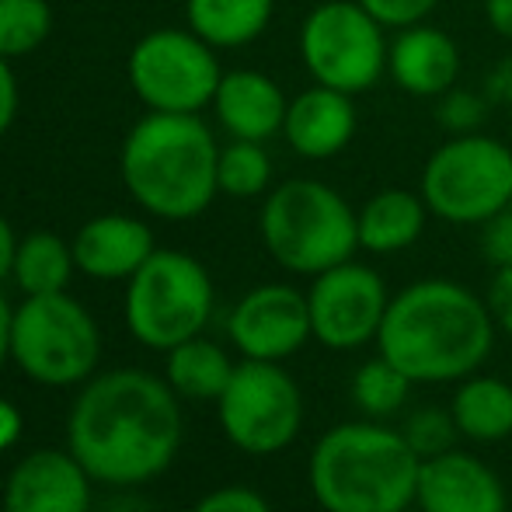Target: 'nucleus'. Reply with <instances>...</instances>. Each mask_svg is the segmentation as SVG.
<instances>
[{"mask_svg":"<svg viewBox=\"0 0 512 512\" xmlns=\"http://www.w3.org/2000/svg\"><path fill=\"white\" fill-rule=\"evenodd\" d=\"M457 422H453V411L443 408H418L415 415H408L401 436L408 439V446L418 453V460L439 457V453L453 450V439H457Z\"/></svg>","mask_w":512,"mask_h":512,"instance_id":"cd10ccee","label":"nucleus"},{"mask_svg":"<svg viewBox=\"0 0 512 512\" xmlns=\"http://www.w3.org/2000/svg\"><path fill=\"white\" fill-rule=\"evenodd\" d=\"M488 314H492L495 328H502L512 338V265L495 269L492 283H488Z\"/></svg>","mask_w":512,"mask_h":512,"instance_id":"473e14b6","label":"nucleus"},{"mask_svg":"<svg viewBox=\"0 0 512 512\" xmlns=\"http://www.w3.org/2000/svg\"><path fill=\"white\" fill-rule=\"evenodd\" d=\"M18 436H21V415H18V408H14L11 401L0 398V450H7V446H11Z\"/></svg>","mask_w":512,"mask_h":512,"instance_id":"e433bc0d","label":"nucleus"},{"mask_svg":"<svg viewBox=\"0 0 512 512\" xmlns=\"http://www.w3.org/2000/svg\"><path fill=\"white\" fill-rule=\"evenodd\" d=\"M74 244H67L56 234H28L18 241V255H14V283L28 293V297H42V293H63L74 272Z\"/></svg>","mask_w":512,"mask_h":512,"instance_id":"b1692460","label":"nucleus"},{"mask_svg":"<svg viewBox=\"0 0 512 512\" xmlns=\"http://www.w3.org/2000/svg\"><path fill=\"white\" fill-rule=\"evenodd\" d=\"M14 255H18V237H14L11 223L0 216V283L14 272Z\"/></svg>","mask_w":512,"mask_h":512,"instance_id":"c9c22d12","label":"nucleus"},{"mask_svg":"<svg viewBox=\"0 0 512 512\" xmlns=\"http://www.w3.org/2000/svg\"><path fill=\"white\" fill-rule=\"evenodd\" d=\"M384 25L359 0H324L300 28V60L314 84L363 95L387 74Z\"/></svg>","mask_w":512,"mask_h":512,"instance_id":"1a4fd4ad","label":"nucleus"},{"mask_svg":"<svg viewBox=\"0 0 512 512\" xmlns=\"http://www.w3.org/2000/svg\"><path fill=\"white\" fill-rule=\"evenodd\" d=\"M192 512H272V509L251 488H220V492L206 495Z\"/></svg>","mask_w":512,"mask_h":512,"instance_id":"2f4dec72","label":"nucleus"},{"mask_svg":"<svg viewBox=\"0 0 512 512\" xmlns=\"http://www.w3.org/2000/svg\"><path fill=\"white\" fill-rule=\"evenodd\" d=\"M220 60L196 32L157 28L129 53V84L150 112L199 115L220 88Z\"/></svg>","mask_w":512,"mask_h":512,"instance_id":"9d476101","label":"nucleus"},{"mask_svg":"<svg viewBox=\"0 0 512 512\" xmlns=\"http://www.w3.org/2000/svg\"><path fill=\"white\" fill-rule=\"evenodd\" d=\"M373 18L384 28H408V25H422L432 11H436L439 0H359Z\"/></svg>","mask_w":512,"mask_h":512,"instance_id":"c756f323","label":"nucleus"},{"mask_svg":"<svg viewBox=\"0 0 512 512\" xmlns=\"http://www.w3.org/2000/svg\"><path fill=\"white\" fill-rule=\"evenodd\" d=\"M481 248L495 269L512 265V203L499 209L488 223H481Z\"/></svg>","mask_w":512,"mask_h":512,"instance_id":"7c9ffc66","label":"nucleus"},{"mask_svg":"<svg viewBox=\"0 0 512 512\" xmlns=\"http://www.w3.org/2000/svg\"><path fill=\"white\" fill-rule=\"evenodd\" d=\"M102 352L95 317L67 293L28 297L14 310L11 356L18 366L46 387H70L91 377Z\"/></svg>","mask_w":512,"mask_h":512,"instance_id":"6e6552de","label":"nucleus"},{"mask_svg":"<svg viewBox=\"0 0 512 512\" xmlns=\"http://www.w3.org/2000/svg\"><path fill=\"white\" fill-rule=\"evenodd\" d=\"M283 136L307 161H328L342 154L356 136V105L352 95L314 84L286 108Z\"/></svg>","mask_w":512,"mask_h":512,"instance_id":"f3484780","label":"nucleus"},{"mask_svg":"<svg viewBox=\"0 0 512 512\" xmlns=\"http://www.w3.org/2000/svg\"><path fill=\"white\" fill-rule=\"evenodd\" d=\"M18 102H21L18 77H14V70H11V60L0 56V136L11 129L14 115H18Z\"/></svg>","mask_w":512,"mask_h":512,"instance_id":"72a5a7b5","label":"nucleus"},{"mask_svg":"<svg viewBox=\"0 0 512 512\" xmlns=\"http://www.w3.org/2000/svg\"><path fill=\"white\" fill-rule=\"evenodd\" d=\"M53 32L49 0H0V56L18 60L39 49Z\"/></svg>","mask_w":512,"mask_h":512,"instance_id":"a878e982","label":"nucleus"},{"mask_svg":"<svg viewBox=\"0 0 512 512\" xmlns=\"http://www.w3.org/2000/svg\"><path fill=\"white\" fill-rule=\"evenodd\" d=\"M213 314L209 272L185 251H154L126 290V324L150 349H175L196 338Z\"/></svg>","mask_w":512,"mask_h":512,"instance_id":"0eeeda50","label":"nucleus"},{"mask_svg":"<svg viewBox=\"0 0 512 512\" xmlns=\"http://www.w3.org/2000/svg\"><path fill=\"white\" fill-rule=\"evenodd\" d=\"M230 377H234V363L227 359V352L199 335L175 345L168 356V384L185 398L216 401L227 391Z\"/></svg>","mask_w":512,"mask_h":512,"instance_id":"5701e85b","label":"nucleus"},{"mask_svg":"<svg viewBox=\"0 0 512 512\" xmlns=\"http://www.w3.org/2000/svg\"><path fill=\"white\" fill-rule=\"evenodd\" d=\"M154 251L147 223L122 213L95 216L74 237V262L91 279H133Z\"/></svg>","mask_w":512,"mask_h":512,"instance_id":"a211bd4d","label":"nucleus"},{"mask_svg":"<svg viewBox=\"0 0 512 512\" xmlns=\"http://www.w3.org/2000/svg\"><path fill=\"white\" fill-rule=\"evenodd\" d=\"M425 206L422 192L408 189H384L370 199L356 213V230H359V248L373 251V255H394L405 251L422 237L425 230Z\"/></svg>","mask_w":512,"mask_h":512,"instance_id":"aec40b11","label":"nucleus"},{"mask_svg":"<svg viewBox=\"0 0 512 512\" xmlns=\"http://www.w3.org/2000/svg\"><path fill=\"white\" fill-rule=\"evenodd\" d=\"M387 286L370 265L342 262L314 276L307 293L310 331L328 349H359L380 335L387 314Z\"/></svg>","mask_w":512,"mask_h":512,"instance_id":"f8f14e48","label":"nucleus"},{"mask_svg":"<svg viewBox=\"0 0 512 512\" xmlns=\"http://www.w3.org/2000/svg\"><path fill=\"white\" fill-rule=\"evenodd\" d=\"M485 18L502 39L512 42V0H485Z\"/></svg>","mask_w":512,"mask_h":512,"instance_id":"f704fd0d","label":"nucleus"},{"mask_svg":"<svg viewBox=\"0 0 512 512\" xmlns=\"http://www.w3.org/2000/svg\"><path fill=\"white\" fill-rule=\"evenodd\" d=\"M213 108L220 126L234 140L265 143L276 133H283L290 102L272 77L258 74V70H230V74L220 77Z\"/></svg>","mask_w":512,"mask_h":512,"instance_id":"6ab92c4d","label":"nucleus"},{"mask_svg":"<svg viewBox=\"0 0 512 512\" xmlns=\"http://www.w3.org/2000/svg\"><path fill=\"white\" fill-rule=\"evenodd\" d=\"M276 0H189V28L213 49H237L269 28Z\"/></svg>","mask_w":512,"mask_h":512,"instance_id":"412c9836","label":"nucleus"},{"mask_svg":"<svg viewBox=\"0 0 512 512\" xmlns=\"http://www.w3.org/2000/svg\"><path fill=\"white\" fill-rule=\"evenodd\" d=\"M387 74L411 98H443L457 88L460 49L443 28L408 25L394 35L387 49Z\"/></svg>","mask_w":512,"mask_h":512,"instance_id":"dca6fc26","label":"nucleus"},{"mask_svg":"<svg viewBox=\"0 0 512 512\" xmlns=\"http://www.w3.org/2000/svg\"><path fill=\"white\" fill-rule=\"evenodd\" d=\"M495 342L488 304L450 279H422L391 297L380 324V356L411 384H446L478 373Z\"/></svg>","mask_w":512,"mask_h":512,"instance_id":"f03ea898","label":"nucleus"},{"mask_svg":"<svg viewBox=\"0 0 512 512\" xmlns=\"http://www.w3.org/2000/svg\"><path fill=\"white\" fill-rule=\"evenodd\" d=\"M310 335L314 331H310L307 293L283 283L244 293L241 304L230 314V338L244 352V359L279 363V359L293 356Z\"/></svg>","mask_w":512,"mask_h":512,"instance_id":"ddd939ff","label":"nucleus"},{"mask_svg":"<svg viewBox=\"0 0 512 512\" xmlns=\"http://www.w3.org/2000/svg\"><path fill=\"white\" fill-rule=\"evenodd\" d=\"M272 182V157L262 143L255 140H234L220 147L216 161V185L223 196L234 199H255L269 189Z\"/></svg>","mask_w":512,"mask_h":512,"instance_id":"393cba45","label":"nucleus"},{"mask_svg":"<svg viewBox=\"0 0 512 512\" xmlns=\"http://www.w3.org/2000/svg\"><path fill=\"white\" fill-rule=\"evenodd\" d=\"M422 199L432 216L481 227L512 203V150L495 136H450L425 161Z\"/></svg>","mask_w":512,"mask_h":512,"instance_id":"423d86ee","label":"nucleus"},{"mask_svg":"<svg viewBox=\"0 0 512 512\" xmlns=\"http://www.w3.org/2000/svg\"><path fill=\"white\" fill-rule=\"evenodd\" d=\"M408 391H411V380L384 356L363 363L356 370V380H352V401L370 418L394 415L408 401Z\"/></svg>","mask_w":512,"mask_h":512,"instance_id":"bb28decb","label":"nucleus"},{"mask_svg":"<svg viewBox=\"0 0 512 512\" xmlns=\"http://www.w3.org/2000/svg\"><path fill=\"white\" fill-rule=\"evenodd\" d=\"M422 460L401 432L377 422L328 429L310 453V492L324 512H405Z\"/></svg>","mask_w":512,"mask_h":512,"instance_id":"20e7f679","label":"nucleus"},{"mask_svg":"<svg viewBox=\"0 0 512 512\" xmlns=\"http://www.w3.org/2000/svg\"><path fill=\"white\" fill-rule=\"evenodd\" d=\"M88 478L74 453L39 450L7 478L4 512H91Z\"/></svg>","mask_w":512,"mask_h":512,"instance_id":"2eb2a0df","label":"nucleus"},{"mask_svg":"<svg viewBox=\"0 0 512 512\" xmlns=\"http://www.w3.org/2000/svg\"><path fill=\"white\" fill-rule=\"evenodd\" d=\"M415 502L422 512H509L499 474L460 450L422 460Z\"/></svg>","mask_w":512,"mask_h":512,"instance_id":"4468645a","label":"nucleus"},{"mask_svg":"<svg viewBox=\"0 0 512 512\" xmlns=\"http://www.w3.org/2000/svg\"><path fill=\"white\" fill-rule=\"evenodd\" d=\"M216 405L227 439L255 457L286 450L304 422L300 387L290 373L279 370V363L265 359H244L241 366H234V377Z\"/></svg>","mask_w":512,"mask_h":512,"instance_id":"9b49d317","label":"nucleus"},{"mask_svg":"<svg viewBox=\"0 0 512 512\" xmlns=\"http://www.w3.org/2000/svg\"><path fill=\"white\" fill-rule=\"evenodd\" d=\"M213 133L199 115L150 112L129 129L119 171L129 196L161 220H192L213 203L216 185Z\"/></svg>","mask_w":512,"mask_h":512,"instance_id":"7ed1b4c3","label":"nucleus"},{"mask_svg":"<svg viewBox=\"0 0 512 512\" xmlns=\"http://www.w3.org/2000/svg\"><path fill=\"white\" fill-rule=\"evenodd\" d=\"M262 241L283 269L297 276H321L349 262L359 248L356 213L331 185L293 178L265 199Z\"/></svg>","mask_w":512,"mask_h":512,"instance_id":"39448f33","label":"nucleus"},{"mask_svg":"<svg viewBox=\"0 0 512 512\" xmlns=\"http://www.w3.org/2000/svg\"><path fill=\"white\" fill-rule=\"evenodd\" d=\"M405 512H422V509H405Z\"/></svg>","mask_w":512,"mask_h":512,"instance_id":"ea45409f","label":"nucleus"},{"mask_svg":"<svg viewBox=\"0 0 512 512\" xmlns=\"http://www.w3.org/2000/svg\"><path fill=\"white\" fill-rule=\"evenodd\" d=\"M102 512H154L143 499H136V495H119V499H108Z\"/></svg>","mask_w":512,"mask_h":512,"instance_id":"58836bf2","label":"nucleus"},{"mask_svg":"<svg viewBox=\"0 0 512 512\" xmlns=\"http://www.w3.org/2000/svg\"><path fill=\"white\" fill-rule=\"evenodd\" d=\"M481 119H485V98H478L474 91L450 88L439 98V126L450 129L453 136L478 133Z\"/></svg>","mask_w":512,"mask_h":512,"instance_id":"c85d7f7f","label":"nucleus"},{"mask_svg":"<svg viewBox=\"0 0 512 512\" xmlns=\"http://www.w3.org/2000/svg\"><path fill=\"white\" fill-rule=\"evenodd\" d=\"M171 391L143 370H112L91 380L70 411V453L105 485L157 478L182 446V408Z\"/></svg>","mask_w":512,"mask_h":512,"instance_id":"f257e3e1","label":"nucleus"},{"mask_svg":"<svg viewBox=\"0 0 512 512\" xmlns=\"http://www.w3.org/2000/svg\"><path fill=\"white\" fill-rule=\"evenodd\" d=\"M11 321H14V310L7 307L4 297H0V366H4V359L11 356Z\"/></svg>","mask_w":512,"mask_h":512,"instance_id":"4c0bfd02","label":"nucleus"},{"mask_svg":"<svg viewBox=\"0 0 512 512\" xmlns=\"http://www.w3.org/2000/svg\"><path fill=\"white\" fill-rule=\"evenodd\" d=\"M453 422L474 443H499L512 432V387L499 377H467L453 394Z\"/></svg>","mask_w":512,"mask_h":512,"instance_id":"4be33fe9","label":"nucleus"}]
</instances>
